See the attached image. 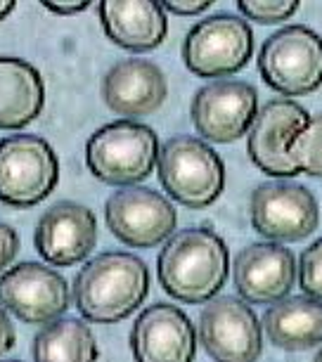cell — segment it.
Segmentation results:
<instances>
[{
  "instance_id": "12",
  "label": "cell",
  "mask_w": 322,
  "mask_h": 362,
  "mask_svg": "<svg viewBox=\"0 0 322 362\" xmlns=\"http://www.w3.org/2000/svg\"><path fill=\"white\" fill-rule=\"evenodd\" d=\"M251 225L272 242H301L318 228V204L297 182H263L251 194Z\"/></svg>"
},
{
  "instance_id": "16",
  "label": "cell",
  "mask_w": 322,
  "mask_h": 362,
  "mask_svg": "<svg viewBox=\"0 0 322 362\" xmlns=\"http://www.w3.org/2000/svg\"><path fill=\"white\" fill-rule=\"evenodd\" d=\"M232 279L239 296L249 303L268 305L287 298L297 279V258L275 242L249 244L235 258Z\"/></svg>"
},
{
  "instance_id": "7",
  "label": "cell",
  "mask_w": 322,
  "mask_h": 362,
  "mask_svg": "<svg viewBox=\"0 0 322 362\" xmlns=\"http://www.w3.org/2000/svg\"><path fill=\"white\" fill-rule=\"evenodd\" d=\"M253 54V31L242 17L214 15L195 24L183 43V59L192 74L218 78L242 71Z\"/></svg>"
},
{
  "instance_id": "29",
  "label": "cell",
  "mask_w": 322,
  "mask_h": 362,
  "mask_svg": "<svg viewBox=\"0 0 322 362\" xmlns=\"http://www.w3.org/2000/svg\"><path fill=\"white\" fill-rule=\"evenodd\" d=\"M12 10H15V3H12V0H0V22H3Z\"/></svg>"
},
{
  "instance_id": "20",
  "label": "cell",
  "mask_w": 322,
  "mask_h": 362,
  "mask_svg": "<svg viewBox=\"0 0 322 362\" xmlns=\"http://www.w3.org/2000/svg\"><path fill=\"white\" fill-rule=\"evenodd\" d=\"M261 327L282 351H308L322 344V303L311 296L282 298L265 310Z\"/></svg>"
},
{
  "instance_id": "31",
  "label": "cell",
  "mask_w": 322,
  "mask_h": 362,
  "mask_svg": "<svg viewBox=\"0 0 322 362\" xmlns=\"http://www.w3.org/2000/svg\"><path fill=\"white\" fill-rule=\"evenodd\" d=\"M10 362H19V360H10Z\"/></svg>"
},
{
  "instance_id": "5",
  "label": "cell",
  "mask_w": 322,
  "mask_h": 362,
  "mask_svg": "<svg viewBox=\"0 0 322 362\" xmlns=\"http://www.w3.org/2000/svg\"><path fill=\"white\" fill-rule=\"evenodd\" d=\"M258 71L272 90L299 98L322 86V38L304 24H292L265 38Z\"/></svg>"
},
{
  "instance_id": "27",
  "label": "cell",
  "mask_w": 322,
  "mask_h": 362,
  "mask_svg": "<svg viewBox=\"0 0 322 362\" xmlns=\"http://www.w3.org/2000/svg\"><path fill=\"white\" fill-rule=\"evenodd\" d=\"M43 8L54 15H76L91 8V0H45Z\"/></svg>"
},
{
  "instance_id": "9",
  "label": "cell",
  "mask_w": 322,
  "mask_h": 362,
  "mask_svg": "<svg viewBox=\"0 0 322 362\" xmlns=\"http://www.w3.org/2000/svg\"><path fill=\"white\" fill-rule=\"evenodd\" d=\"M258 114V93L246 81L221 78L197 90L190 116L204 140L228 145L249 133Z\"/></svg>"
},
{
  "instance_id": "23",
  "label": "cell",
  "mask_w": 322,
  "mask_h": 362,
  "mask_svg": "<svg viewBox=\"0 0 322 362\" xmlns=\"http://www.w3.org/2000/svg\"><path fill=\"white\" fill-rule=\"evenodd\" d=\"M237 8L246 19H253L258 24H277L297 15L299 3L297 0H239Z\"/></svg>"
},
{
  "instance_id": "21",
  "label": "cell",
  "mask_w": 322,
  "mask_h": 362,
  "mask_svg": "<svg viewBox=\"0 0 322 362\" xmlns=\"http://www.w3.org/2000/svg\"><path fill=\"white\" fill-rule=\"evenodd\" d=\"M98 341L84 320L59 317L33 339V362H98Z\"/></svg>"
},
{
  "instance_id": "11",
  "label": "cell",
  "mask_w": 322,
  "mask_h": 362,
  "mask_svg": "<svg viewBox=\"0 0 322 362\" xmlns=\"http://www.w3.org/2000/svg\"><path fill=\"white\" fill-rule=\"evenodd\" d=\"M200 341L216 362H256L263 353L261 322L235 296H221L204 305Z\"/></svg>"
},
{
  "instance_id": "4",
  "label": "cell",
  "mask_w": 322,
  "mask_h": 362,
  "mask_svg": "<svg viewBox=\"0 0 322 362\" xmlns=\"http://www.w3.org/2000/svg\"><path fill=\"white\" fill-rule=\"evenodd\" d=\"M159 182L171 199L188 209L211 206L225 187L223 159L202 138L176 135L156 156Z\"/></svg>"
},
{
  "instance_id": "10",
  "label": "cell",
  "mask_w": 322,
  "mask_h": 362,
  "mask_svg": "<svg viewBox=\"0 0 322 362\" xmlns=\"http://www.w3.org/2000/svg\"><path fill=\"white\" fill-rule=\"evenodd\" d=\"M0 305L29 325H50L71 305L69 284L43 263H19L0 277Z\"/></svg>"
},
{
  "instance_id": "8",
  "label": "cell",
  "mask_w": 322,
  "mask_h": 362,
  "mask_svg": "<svg viewBox=\"0 0 322 362\" xmlns=\"http://www.w3.org/2000/svg\"><path fill=\"white\" fill-rule=\"evenodd\" d=\"M107 228L133 249H152L166 242L178 225V214L166 197L149 187H121L107 199Z\"/></svg>"
},
{
  "instance_id": "17",
  "label": "cell",
  "mask_w": 322,
  "mask_h": 362,
  "mask_svg": "<svg viewBox=\"0 0 322 362\" xmlns=\"http://www.w3.org/2000/svg\"><path fill=\"white\" fill-rule=\"evenodd\" d=\"M168 86L163 71L149 59L131 57L116 62L102 78V98L121 116H147L166 100Z\"/></svg>"
},
{
  "instance_id": "26",
  "label": "cell",
  "mask_w": 322,
  "mask_h": 362,
  "mask_svg": "<svg viewBox=\"0 0 322 362\" xmlns=\"http://www.w3.org/2000/svg\"><path fill=\"white\" fill-rule=\"evenodd\" d=\"M163 12H173V15H200V12L211 8V0H166L161 3Z\"/></svg>"
},
{
  "instance_id": "28",
  "label": "cell",
  "mask_w": 322,
  "mask_h": 362,
  "mask_svg": "<svg viewBox=\"0 0 322 362\" xmlns=\"http://www.w3.org/2000/svg\"><path fill=\"white\" fill-rule=\"evenodd\" d=\"M15 339H17L15 325L10 322L8 313H5V308L0 305V358H3L10 348H15Z\"/></svg>"
},
{
  "instance_id": "14",
  "label": "cell",
  "mask_w": 322,
  "mask_h": 362,
  "mask_svg": "<svg viewBox=\"0 0 322 362\" xmlns=\"http://www.w3.org/2000/svg\"><path fill=\"white\" fill-rule=\"evenodd\" d=\"M131 351L135 362H195L197 329L178 305L154 303L135 320Z\"/></svg>"
},
{
  "instance_id": "1",
  "label": "cell",
  "mask_w": 322,
  "mask_h": 362,
  "mask_svg": "<svg viewBox=\"0 0 322 362\" xmlns=\"http://www.w3.org/2000/svg\"><path fill=\"white\" fill-rule=\"evenodd\" d=\"M156 272L168 296L183 303H209L228 279V247L209 228L180 230L161 249Z\"/></svg>"
},
{
  "instance_id": "22",
  "label": "cell",
  "mask_w": 322,
  "mask_h": 362,
  "mask_svg": "<svg viewBox=\"0 0 322 362\" xmlns=\"http://www.w3.org/2000/svg\"><path fill=\"white\" fill-rule=\"evenodd\" d=\"M287 152L299 173L322 177V112L308 119V124L289 142Z\"/></svg>"
},
{
  "instance_id": "30",
  "label": "cell",
  "mask_w": 322,
  "mask_h": 362,
  "mask_svg": "<svg viewBox=\"0 0 322 362\" xmlns=\"http://www.w3.org/2000/svg\"><path fill=\"white\" fill-rule=\"evenodd\" d=\"M313 362H322V348L318 351V355H315V360H313Z\"/></svg>"
},
{
  "instance_id": "24",
  "label": "cell",
  "mask_w": 322,
  "mask_h": 362,
  "mask_svg": "<svg viewBox=\"0 0 322 362\" xmlns=\"http://www.w3.org/2000/svg\"><path fill=\"white\" fill-rule=\"evenodd\" d=\"M299 284L311 296L322 303V239L311 244L304 254H301L299 263Z\"/></svg>"
},
{
  "instance_id": "6",
  "label": "cell",
  "mask_w": 322,
  "mask_h": 362,
  "mask_svg": "<svg viewBox=\"0 0 322 362\" xmlns=\"http://www.w3.org/2000/svg\"><path fill=\"white\" fill-rule=\"evenodd\" d=\"M59 161L40 135L0 140V202L15 209L36 206L57 187Z\"/></svg>"
},
{
  "instance_id": "15",
  "label": "cell",
  "mask_w": 322,
  "mask_h": 362,
  "mask_svg": "<svg viewBox=\"0 0 322 362\" xmlns=\"http://www.w3.org/2000/svg\"><path fill=\"white\" fill-rule=\"evenodd\" d=\"M36 251L50 265L69 268L95 249L98 242V221L88 206L76 202H59L40 216L36 225Z\"/></svg>"
},
{
  "instance_id": "19",
  "label": "cell",
  "mask_w": 322,
  "mask_h": 362,
  "mask_svg": "<svg viewBox=\"0 0 322 362\" xmlns=\"http://www.w3.org/2000/svg\"><path fill=\"white\" fill-rule=\"evenodd\" d=\"M45 86L38 69L19 57H0V128L19 131L43 112Z\"/></svg>"
},
{
  "instance_id": "18",
  "label": "cell",
  "mask_w": 322,
  "mask_h": 362,
  "mask_svg": "<svg viewBox=\"0 0 322 362\" xmlns=\"http://www.w3.org/2000/svg\"><path fill=\"white\" fill-rule=\"evenodd\" d=\"M100 19L109 40L133 52L154 50L168 33L166 12L152 0H105L100 3Z\"/></svg>"
},
{
  "instance_id": "13",
  "label": "cell",
  "mask_w": 322,
  "mask_h": 362,
  "mask_svg": "<svg viewBox=\"0 0 322 362\" xmlns=\"http://www.w3.org/2000/svg\"><path fill=\"white\" fill-rule=\"evenodd\" d=\"M308 119L311 114L294 100L280 98L263 105L253 119L249 140H246L251 161L265 175L272 177L299 175L287 149H289V142L297 138V133L308 124Z\"/></svg>"
},
{
  "instance_id": "3",
  "label": "cell",
  "mask_w": 322,
  "mask_h": 362,
  "mask_svg": "<svg viewBox=\"0 0 322 362\" xmlns=\"http://www.w3.org/2000/svg\"><path fill=\"white\" fill-rule=\"evenodd\" d=\"M159 138L138 121H114L98 128L86 145L91 173L107 185H135L152 175L159 156Z\"/></svg>"
},
{
  "instance_id": "25",
  "label": "cell",
  "mask_w": 322,
  "mask_h": 362,
  "mask_svg": "<svg viewBox=\"0 0 322 362\" xmlns=\"http://www.w3.org/2000/svg\"><path fill=\"white\" fill-rule=\"evenodd\" d=\"M17 251H19L17 230L5 223H0V270H5L12 261H15Z\"/></svg>"
},
{
  "instance_id": "2",
  "label": "cell",
  "mask_w": 322,
  "mask_h": 362,
  "mask_svg": "<svg viewBox=\"0 0 322 362\" xmlns=\"http://www.w3.org/2000/svg\"><path fill=\"white\" fill-rule=\"evenodd\" d=\"M147 293V265L123 251L100 254L74 279V303L88 322H121L140 308Z\"/></svg>"
}]
</instances>
